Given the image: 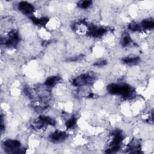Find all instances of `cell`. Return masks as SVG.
<instances>
[{
	"instance_id": "18",
	"label": "cell",
	"mask_w": 154,
	"mask_h": 154,
	"mask_svg": "<svg viewBox=\"0 0 154 154\" xmlns=\"http://www.w3.org/2000/svg\"><path fill=\"white\" fill-rule=\"evenodd\" d=\"M76 123V119L75 117H72L67 121L66 125L67 128H72L75 125Z\"/></svg>"
},
{
	"instance_id": "17",
	"label": "cell",
	"mask_w": 154,
	"mask_h": 154,
	"mask_svg": "<svg viewBox=\"0 0 154 154\" xmlns=\"http://www.w3.org/2000/svg\"><path fill=\"white\" fill-rule=\"evenodd\" d=\"M128 28L130 30L132 31H140L141 30V27L140 25V23H135V22H133V23H129Z\"/></svg>"
},
{
	"instance_id": "4",
	"label": "cell",
	"mask_w": 154,
	"mask_h": 154,
	"mask_svg": "<svg viewBox=\"0 0 154 154\" xmlns=\"http://www.w3.org/2000/svg\"><path fill=\"white\" fill-rule=\"evenodd\" d=\"M4 150L7 153H23L20 149V143L16 140H7L3 143Z\"/></svg>"
},
{
	"instance_id": "16",
	"label": "cell",
	"mask_w": 154,
	"mask_h": 154,
	"mask_svg": "<svg viewBox=\"0 0 154 154\" xmlns=\"http://www.w3.org/2000/svg\"><path fill=\"white\" fill-rule=\"evenodd\" d=\"M92 4V1L90 0L81 1L78 3V6L81 8H87Z\"/></svg>"
},
{
	"instance_id": "13",
	"label": "cell",
	"mask_w": 154,
	"mask_h": 154,
	"mask_svg": "<svg viewBox=\"0 0 154 154\" xmlns=\"http://www.w3.org/2000/svg\"><path fill=\"white\" fill-rule=\"evenodd\" d=\"M141 29H152L154 27V23L153 20H144L140 23Z\"/></svg>"
},
{
	"instance_id": "3",
	"label": "cell",
	"mask_w": 154,
	"mask_h": 154,
	"mask_svg": "<svg viewBox=\"0 0 154 154\" xmlns=\"http://www.w3.org/2000/svg\"><path fill=\"white\" fill-rule=\"evenodd\" d=\"M56 122L55 120L50 117L40 116L32 123V126L35 129H41L48 125L55 126Z\"/></svg>"
},
{
	"instance_id": "11",
	"label": "cell",
	"mask_w": 154,
	"mask_h": 154,
	"mask_svg": "<svg viewBox=\"0 0 154 154\" xmlns=\"http://www.w3.org/2000/svg\"><path fill=\"white\" fill-rule=\"evenodd\" d=\"M31 20L37 25L39 26H45L48 22L49 21V19L47 17H41V18H37L35 16H31L29 17Z\"/></svg>"
},
{
	"instance_id": "15",
	"label": "cell",
	"mask_w": 154,
	"mask_h": 154,
	"mask_svg": "<svg viewBox=\"0 0 154 154\" xmlns=\"http://www.w3.org/2000/svg\"><path fill=\"white\" fill-rule=\"evenodd\" d=\"M132 40L131 38V37L129 35V34H128L127 33L124 34V35L122 37V40H121V44L123 46L125 47L127 46L128 45H129L130 44H131Z\"/></svg>"
},
{
	"instance_id": "20",
	"label": "cell",
	"mask_w": 154,
	"mask_h": 154,
	"mask_svg": "<svg viewBox=\"0 0 154 154\" xmlns=\"http://www.w3.org/2000/svg\"><path fill=\"white\" fill-rule=\"evenodd\" d=\"M82 57H83V55H79V56H77V57H72V58H70L69 60H68V61H77L81 59Z\"/></svg>"
},
{
	"instance_id": "9",
	"label": "cell",
	"mask_w": 154,
	"mask_h": 154,
	"mask_svg": "<svg viewBox=\"0 0 154 154\" xmlns=\"http://www.w3.org/2000/svg\"><path fill=\"white\" fill-rule=\"evenodd\" d=\"M140 145L137 140H132L128 146V149L131 153H140Z\"/></svg>"
},
{
	"instance_id": "10",
	"label": "cell",
	"mask_w": 154,
	"mask_h": 154,
	"mask_svg": "<svg viewBox=\"0 0 154 154\" xmlns=\"http://www.w3.org/2000/svg\"><path fill=\"white\" fill-rule=\"evenodd\" d=\"M140 61L139 57H127L122 59L123 63L129 64V65H134L138 64Z\"/></svg>"
},
{
	"instance_id": "12",
	"label": "cell",
	"mask_w": 154,
	"mask_h": 154,
	"mask_svg": "<svg viewBox=\"0 0 154 154\" xmlns=\"http://www.w3.org/2000/svg\"><path fill=\"white\" fill-rule=\"evenodd\" d=\"M60 79H61L60 77L57 76H51L46 80L45 84L47 87H52V86H54L57 82H58L60 81Z\"/></svg>"
},
{
	"instance_id": "2",
	"label": "cell",
	"mask_w": 154,
	"mask_h": 154,
	"mask_svg": "<svg viewBox=\"0 0 154 154\" xmlns=\"http://www.w3.org/2000/svg\"><path fill=\"white\" fill-rule=\"evenodd\" d=\"M95 79L94 74L92 72L84 73L76 77L73 80V85L75 86H83L91 84Z\"/></svg>"
},
{
	"instance_id": "1",
	"label": "cell",
	"mask_w": 154,
	"mask_h": 154,
	"mask_svg": "<svg viewBox=\"0 0 154 154\" xmlns=\"http://www.w3.org/2000/svg\"><path fill=\"white\" fill-rule=\"evenodd\" d=\"M123 138V135L120 131L116 130V131H114V132L113 133V138L110 143L111 147L108 149L106 151V152L110 153L117 152L120 148V144Z\"/></svg>"
},
{
	"instance_id": "6",
	"label": "cell",
	"mask_w": 154,
	"mask_h": 154,
	"mask_svg": "<svg viewBox=\"0 0 154 154\" xmlns=\"http://www.w3.org/2000/svg\"><path fill=\"white\" fill-rule=\"evenodd\" d=\"M18 9L26 15H29V17L31 16L33 12L34 11V7L30 3L22 1L19 3Z\"/></svg>"
},
{
	"instance_id": "7",
	"label": "cell",
	"mask_w": 154,
	"mask_h": 154,
	"mask_svg": "<svg viewBox=\"0 0 154 154\" xmlns=\"http://www.w3.org/2000/svg\"><path fill=\"white\" fill-rule=\"evenodd\" d=\"M107 29L103 27H99L95 26H90L88 28L87 34L94 37H98L103 35L105 33H106Z\"/></svg>"
},
{
	"instance_id": "5",
	"label": "cell",
	"mask_w": 154,
	"mask_h": 154,
	"mask_svg": "<svg viewBox=\"0 0 154 154\" xmlns=\"http://www.w3.org/2000/svg\"><path fill=\"white\" fill-rule=\"evenodd\" d=\"M20 40V38L17 32L15 30L11 31L4 41L6 46L10 48H14L17 46Z\"/></svg>"
},
{
	"instance_id": "14",
	"label": "cell",
	"mask_w": 154,
	"mask_h": 154,
	"mask_svg": "<svg viewBox=\"0 0 154 154\" xmlns=\"http://www.w3.org/2000/svg\"><path fill=\"white\" fill-rule=\"evenodd\" d=\"M107 90L112 94H119L120 90V84H111L107 86Z\"/></svg>"
},
{
	"instance_id": "8",
	"label": "cell",
	"mask_w": 154,
	"mask_h": 154,
	"mask_svg": "<svg viewBox=\"0 0 154 154\" xmlns=\"http://www.w3.org/2000/svg\"><path fill=\"white\" fill-rule=\"evenodd\" d=\"M67 137V134L63 131L57 130L50 136V140L53 143H60L65 140Z\"/></svg>"
},
{
	"instance_id": "19",
	"label": "cell",
	"mask_w": 154,
	"mask_h": 154,
	"mask_svg": "<svg viewBox=\"0 0 154 154\" xmlns=\"http://www.w3.org/2000/svg\"><path fill=\"white\" fill-rule=\"evenodd\" d=\"M105 64H106V60H99L97 62H95L94 63V66H99V67H101V66H103Z\"/></svg>"
}]
</instances>
